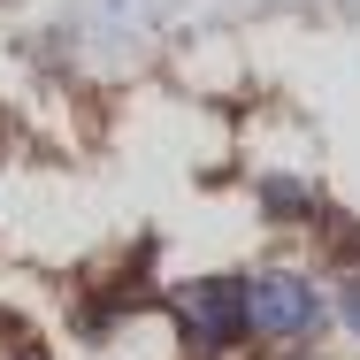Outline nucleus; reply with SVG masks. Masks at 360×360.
<instances>
[{
	"mask_svg": "<svg viewBox=\"0 0 360 360\" xmlns=\"http://www.w3.org/2000/svg\"><path fill=\"white\" fill-rule=\"evenodd\" d=\"M245 330H261V338H276V345L314 338V330H322V299H314V284L291 276V269L253 276V284H245Z\"/></svg>",
	"mask_w": 360,
	"mask_h": 360,
	"instance_id": "1",
	"label": "nucleus"
},
{
	"mask_svg": "<svg viewBox=\"0 0 360 360\" xmlns=\"http://www.w3.org/2000/svg\"><path fill=\"white\" fill-rule=\"evenodd\" d=\"M169 307H176V322H184V338H192L200 353L245 338V284H238V276H200V284L176 291Z\"/></svg>",
	"mask_w": 360,
	"mask_h": 360,
	"instance_id": "2",
	"label": "nucleus"
},
{
	"mask_svg": "<svg viewBox=\"0 0 360 360\" xmlns=\"http://www.w3.org/2000/svg\"><path fill=\"white\" fill-rule=\"evenodd\" d=\"M261 200H269V215H314V192H307L299 176H269Z\"/></svg>",
	"mask_w": 360,
	"mask_h": 360,
	"instance_id": "3",
	"label": "nucleus"
},
{
	"mask_svg": "<svg viewBox=\"0 0 360 360\" xmlns=\"http://www.w3.org/2000/svg\"><path fill=\"white\" fill-rule=\"evenodd\" d=\"M338 307H345V322H353V330H360V276H353V284H345V291H338Z\"/></svg>",
	"mask_w": 360,
	"mask_h": 360,
	"instance_id": "4",
	"label": "nucleus"
}]
</instances>
